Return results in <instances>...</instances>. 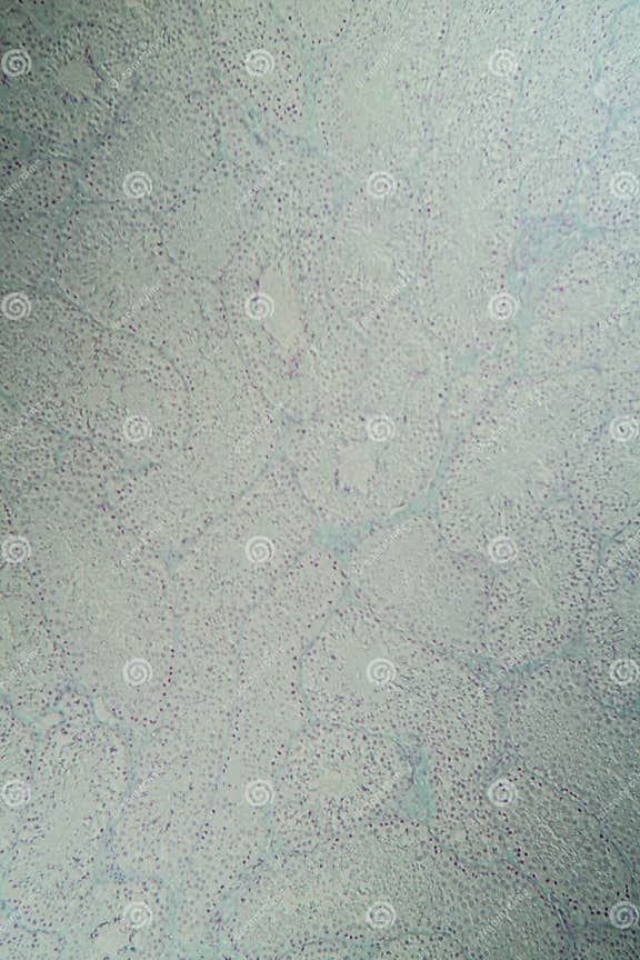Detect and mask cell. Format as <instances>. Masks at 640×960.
Listing matches in <instances>:
<instances>
[{"instance_id": "277c9868", "label": "cell", "mask_w": 640, "mask_h": 960, "mask_svg": "<svg viewBox=\"0 0 640 960\" xmlns=\"http://www.w3.org/2000/svg\"><path fill=\"white\" fill-rule=\"evenodd\" d=\"M612 546L594 574L586 634L596 688L637 693L639 679V531Z\"/></svg>"}, {"instance_id": "5b68a950", "label": "cell", "mask_w": 640, "mask_h": 960, "mask_svg": "<svg viewBox=\"0 0 640 960\" xmlns=\"http://www.w3.org/2000/svg\"><path fill=\"white\" fill-rule=\"evenodd\" d=\"M347 584L334 553L310 547L263 596L259 669L301 667Z\"/></svg>"}, {"instance_id": "8992f818", "label": "cell", "mask_w": 640, "mask_h": 960, "mask_svg": "<svg viewBox=\"0 0 640 960\" xmlns=\"http://www.w3.org/2000/svg\"><path fill=\"white\" fill-rule=\"evenodd\" d=\"M579 514L606 533L621 531L638 518L639 446L637 433L611 432L592 442L572 476Z\"/></svg>"}, {"instance_id": "3957f363", "label": "cell", "mask_w": 640, "mask_h": 960, "mask_svg": "<svg viewBox=\"0 0 640 960\" xmlns=\"http://www.w3.org/2000/svg\"><path fill=\"white\" fill-rule=\"evenodd\" d=\"M597 563V538L578 510L546 507L487 571L484 652L518 664L568 641L586 614Z\"/></svg>"}, {"instance_id": "7a4b0ae2", "label": "cell", "mask_w": 640, "mask_h": 960, "mask_svg": "<svg viewBox=\"0 0 640 960\" xmlns=\"http://www.w3.org/2000/svg\"><path fill=\"white\" fill-rule=\"evenodd\" d=\"M346 572L356 602L397 629L448 654L484 652L487 574L433 519L412 516L374 529Z\"/></svg>"}, {"instance_id": "6da1fadb", "label": "cell", "mask_w": 640, "mask_h": 960, "mask_svg": "<svg viewBox=\"0 0 640 960\" xmlns=\"http://www.w3.org/2000/svg\"><path fill=\"white\" fill-rule=\"evenodd\" d=\"M301 686L321 719L362 730L403 727L483 696L448 653L356 601L338 607L307 650Z\"/></svg>"}]
</instances>
